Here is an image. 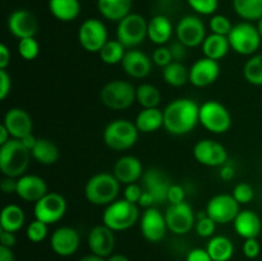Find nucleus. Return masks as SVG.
Listing matches in <instances>:
<instances>
[{
  "instance_id": "obj_1",
  "label": "nucleus",
  "mask_w": 262,
  "mask_h": 261,
  "mask_svg": "<svg viewBox=\"0 0 262 261\" xmlns=\"http://www.w3.org/2000/svg\"><path fill=\"white\" fill-rule=\"evenodd\" d=\"M163 112L164 128L173 136L188 135L200 123V105L188 97L173 100Z\"/></svg>"
},
{
  "instance_id": "obj_2",
  "label": "nucleus",
  "mask_w": 262,
  "mask_h": 261,
  "mask_svg": "<svg viewBox=\"0 0 262 261\" xmlns=\"http://www.w3.org/2000/svg\"><path fill=\"white\" fill-rule=\"evenodd\" d=\"M31 151L25 147L20 140L10 138L0 146V170L3 176L19 178L27 171L31 160Z\"/></svg>"
},
{
  "instance_id": "obj_3",
  "label": "nucleus",
  "mask_w": 262,
  "mask_h": 261,
  "mask_svg": "<svg viewBox=\"0 0 262 261\" xmlns=\"http://www.w3.org/2000/svg\"><path fill=\"white\" fill-rule=\"evenodd\" d=\"M120 192V182L113 173H96L86 182L84 197L95 206H107L117 200Z\"/></svg>"
},
{
  "instance_id": "obj_4",
  "label": "nucleus",
  "mask_w": 262,
  "mask_h": 261,
  "mask_svg": "<svg viewBox=\"0 0 262 261\" xmlns=\"http://www.w3.org/2000/svg\"><path fill=\"white\" fill-rule=\"evenodd\" d=\"M138 129L135 122L128 119H114L105 127L102 140L113 151H127L136 145L138 140Z\"/></svg>"
},
{
  "instance_id": "obj_5",
  "label": "nucleus",
  "mask_w": 262,
  "mask_h": 261,
  "mask_svg": "<svg viewBox=\"0 0 262 261\" xmlns=\"http://www.w3.org/2000/svg\"><path fill=\"white\" fill-rule=\"evenodd\" d=\"M140 219L138 205L127 200H115L105 207L102 212V224L114 232H123L132 228Z\"/></svg>"
},
{
  "instance_id": "obj_6",
  "label": "nucleus",
  "mask_w": 262,
  "mask_h": 261,
  "mask_svg": "<svg viewBox=\"0 0 262 261\" xmlns=\"http://www.w3.org/2000/svg\"><path fill=\"white\" fill-rule=\"evenodd\" d=\"M136 90L130 82L123 79H113L102 86L100 100L102 105L112 110H125L136 101Z\"/></svg>"
},
{
  "instance_id": "obj_7",
  "label": "nucleus",
  "mask_w": 262,
  "mask_h": 261,
  "mask_svg": "<svg viewBox=\"0 0 262 261\" xmlns=\"http://www.w3.org/2000/svg\"><path fill=\"white\" fill-rule=\"evenodd\" d=\"M230 49L243 56H252L257 53L261 45V36L257 27L252 22H243L233 25L232 31L228 35Z\"/></svg>"
},
{
  "instance_id": "obj_8",
  "label": "nucleus",
  "mask_w": 262,
  "mask_h": 261,
  "mask_svg": "<svg viewBox=\"0 0 262 261\" xmlns=\"http://www.w3.org/2000/svg\"><path fill=\"white\" fill-rule=\"evenodd\" d=\"M200 124L214 135L227 133L232 127V115L225 105L216 100H209L200 105Z\"/></svg>"
},
{
  "instance_id": "obj_9",
  "label": "nucleus",
  "mask_w": 262,
  "mask_h": 261,
  "mask_svg": "<svg viewBox=\"0 0 262 261\" xmlns=\"http://www.w3.org/2000/svg\"><path fill=\"white\" fill-rule=\"evenodd\" d=\"M148 22L138 13H129L127 17L118 22L117 40L125 49H135L147 38Z\"/></svg>"
},
{
  "instance_id": "obj_10",
  "label": "nucleus",
  "mask_w": 262,
  "mask_h": 261,
  "mask_svg": "<svg viewBox=\"0 0 262 261\" xmlns=\"http://www.w3.org/2000/svg\"><path fill=\"white\" fill-rule=\"evenodd\" d=\"M78 42L87 53H96L109 41L107 28L102 20L97 18H89L83 20L78 28Z\"/></svg>"
},
{
  "instance_id": "obj_11",
  "label": "nucleus",
  "mask_w": 262,
  "mask_h": 261,
  "mask_svg": "<svg viewBox=\"0 0 262 261\" xmlns=\"http://www.w3.org/2000/svg\"><path fill=\"white\" fill-rule=\"evenodd\" d=\"M67 209H68V204L64 196H61L58 192H48L42 199L35 202L33 215H35V219L51 225L63 219Z\"/></svg>"
},
{
  "instance_id": "obj_12",
  "label": "nucleus",
  "mask_w": 262,
  "mask_h": 261,
  "mask_svg": "<svg viewBox=\"0 0 262 261\" xmlns=\"http://www.w3.org/2000/svg\"><path fill=\"white\" fill-rule=\"evenodd\" d=\"M177 40L181 41L188 49L201 46L206 38V26L204 20L194 14L184 15L176 26Z\"/></svg>"
},
{
  "instance_id": "obj_13",
  "label": "nucleus",
  "mask_w": 262,
  "mask_h": 261,
  "mask_svg": "<svg viewBox=\"0 0 262 261\" xmlns=\"http://www.w3.org/2000/svg\"><path fill=\"white\" fill-rule=\"evenodd\" d=\"M239 206L233 194L219 193L209 200L205 211L216 224H229L239 214Z\"/></svg>"
},
{
  "instance_id": "obj_14",
  "label": "nucleus",
  "mask_w": 262,
  "mask_h": 261,
  "mask_svg": "<svg viewBox=\"0 0 262 261\" xmlns=\"http://www.w3.org/2000/svg\"><path fill=\"white\" fill-rule=\"evenodd\" d=\"M168 229L177 235H183L191 232L196 224V214L188 202L169 205L164 212Z\"/></svg>"
},
{
  "instance_id": "obj_15",
  "label": "nucleus",
  "mask_w": 262,
  "mask_h": 261,
  "mask_svg": "<svg viewBox=\"0 0 262 261\" xmlns=\"http://www.w3.org/2000/svg\"><path fill=\"white\" fill-rule=\"evenodd\" d=\"M193 156L201 165L209 168L223 166L228 163V151L225 146L211 138L200 140L193 146Z\"/></svg>"
},
{
  "instance_id": "obj_16",
  "label": "nucleus",
  "mask_w": 262,
  "mask_h": 261,
  "mask_svg": "<svg viewBox=\"0 0 262 261\" xmlns=\"http://www.w3.org/2000/svg\"><path fill=\"white\" fill-rule=\"evenodd\" d=\"M140 229L146 241L152 243L160 242L169 230L165 215L155 206L148 207L140 217Z\"/></svg>"
},
{
  "instance_id": "obj_17",
  "label": "nucleus",
  "mask_w": 262,
  "mask_h": 261,
  "mask_svg": "<svg viewBox=\"0 0 262 261\" xmlns=\"http://www.w3.org/2000/svg\"><path fill=\"white\" fill-rule=\"evenodd\" d=\"M220 76V66L219 61L212 60V59L204 58L194 61L189 68V83L197 89H204L210 86Z\"/></svg>"
},
{
  "instance_id": "obj_18",
  "label": "nucleus",
  "mask_w": 262,
  "mask_h": 261,
  "mask_svg": "<svg viewBox=\"0 0 262 261\" xmlns=\"http://www.w3.org/2000/svg\"><path fill=\"white\" fill-rule=\"evenodd\" d=\"M114 233V230L105 224L95 225L87 235V245L91 253L104 258L109 257L115 248Z\"/></svg>"
},
{
  "instance_id": "obj_19",
  "label": "nucleus",
  "mask_w": 262,
  "mask_h": 261,
  "mask_svg": "<svg viewBox=\"0 0 262 261\" xmlns=\"http://www.w3.org/2000/svg\"><path fill=\"white\" fill-rule=\"evenodd\" d=\"M8 30L18 40L35 37L38 30V22L35 14L27 9H17L8 17Z\"/></svg>"
},
{
  "instance_id": "obj_20",
  "label": "nucleus",
  "mask_w": 262,
  "mask_h": 261,
  "mask_svg": "<svg viewBox=\"0 0 262 261\" xmlns=\"http://www.w3.org/2000/svg\"><path fill=\"white\" fill-rule=\"evenodd\" d=\"M81 237L78 230L72 227H59L51 234V250L61 257L74 255L79 248Z\"/></svg>"
},
{
  "instance_id": "obj_21",
  "label": "nucleus",
  "mask_w": 262,
  "mask_h": 261,
  "mask_svg": "<svg viewBox=\"0 0 262 261\" xmlns=\"http://www.w3.org/2000/svg\"><path fill=\"white\" fill-rule=\"evenodd\" d=\"M141 179H142L143 189L152 194L156 205L166 202L168 191L173 183L166 176L165 171L158 168H150L143 171V176Z\"/></svg>"
},
{
  "instance_id": "obj_22",
  "label": "nucleus",
  "mask_w": 262,
  "mask_h": 261,
  "mask_svg": "<svg viewBox=\"0 0 262 261\" xmlns=\"http://www.w3.org/2000/svg\"><path fill=\"white\" fill-rule=\"evenodd\" d=\"M122 69L130 78L142 79L151 73L152 59L138 49H129L123 58Z\"/></svg>"
},
{
  "instance_id": "obj_23",
  "label": "nucleus",
  "mask_w": 262,
  "mask_h": 261,
  "mask_svg": "<svg viewBox=\"0 0 262 261\" xmlns=\"http://www.w3.org/2000/svg\"><path fill=\"white\" fill-rule=\"evenodd\" d=\"M48 184L45 179L36 174H23L17 178L15 194L26 202H37L48 193Z\"/></svg>"
},
{
  "instance_id": "obj_24",
  "label": "nucleus",
  "mask_w": 262,
  "mask_h": 261,
  "mask_svg": "<svg viewBox=\"0 0 262 261\" xmlns=\"http://www.w3.org/2000/svg\"><path fill=\"white\" fill-rule=\"evenodd\" d=\"M3 124L9 130L12 138L20 140L32 133L33 122L31 115L22 107H10L4 115Z\"/></svg>"
},
{
  "instance_id": "obj_25",
  "label": "nucleus",
  "mask_w": 262,
  "mask_h": 261,
  "mask_svg": "<svg viewBox=\"0 0 262 261\" xmlns=\"http://www.w3.org/2000/svg\"><path fill=\"white\" fill-rule=\"evenodd\" d=\"M113 174L120 182V184L137 183L138 179L143 176L142 163L133 155H123L115 161L113 166Z\"/></svg>"
},
{
  "instance_id": "obj_26",
  "label": "nucleus",
  "mask_w": 262,
  "mask_h": 261,
  "mask_svg": "<svg viewBox=\"0 0 262 261\" xmlns=\"http://www.w3.org/2000/svg\"><path fill=\"white\" fill-rule=\"evenodd\" d=\"M235 233L243 240L248 238H257L262 230V222L258 214L253 210H241L239 214L233 222Z\"/></svg>"
},
{
  "instance_id": "obj_27",
  "label": "nucleus",
  "mask_w": 262,
  "mask_h": 261,
  "mask_svg": "<svg viewBox=\"0 0 262 261\" xmlns=\"http://www.w3.org/2000/svg\"><path fill=\"white\" fill-rule=\"evenodd\" d=\"M173 32V23L168 15L156 14L148 20L147 38L155 45H165L171 38Z\"/></svg>"
},
{
  "instance_id": "obj_28",
  "label": "nucleus",
  "mask_w": 262,
  "mask_h": 261,
  "mask_svg": "<svg viewBox=\"0 0 262 261\" xmlns=\"http://www.w3.org/2000/svg\"><path fill=\"white\" fill-rule=\"evenodd\" d=\"M133 0H97L99 13L107 20L119 22L132 13Z\"/></svg>"
},
{
  "instance_id": "obj_29",
  "label": "nucleus",
  "mask_w": 262,
  "mask_h": 261,
  "mask_svg": "<svg viewBox=\"0 0 262 261\" xmlns=\"http://www.w3.org/2000/svg\"><path fill=\"white\" fill-rule=\"evenodd\" d=\"M202 53L206 58L212 60L219 61L220 59L225 58L232 49H230L228 36L216 35V33H210L206 36L205 41L201 45Z\"/></svg>"
},
{
  "instance_id": "obj_30",
  "label": "nucleus",
  "mask_w": 262,
  "mask_h": 261,
  "mask_svg": "<svg viewBox=\"0 0 262 261\" xmlns=\"http://www.w3.org/2000/svg\"><path fill=\"white\" fill-rule=\"evenodd\" d=\"M135 124L140 133H154L164 127V112L159 107L142 109L135 119Z\"/></svg>"
},
{
  "instance_id": "obj_31",
  "label": "nucleus",
  "mask_w": 262,
  "mask_h": 261,
  "mask_svg": "<svg viewBox=\"0 0 262 261\" xmlns=\"http://www.w3.org/2000/svg\"><path fill=\"white\" fill-rule=\"evenodd\" d=\"M49 10L60 22H72L81 13L79 0H49Z\"/></svg>"
},
{
  "instance_id": "obj_32",
  "label": "nucleus",
  "mask_w": 262,
  "mask_h": 261,
  "mask_svg": "<svg viewBox=\"0 0 262 261\" xmlns=\"http://www.w3.org/2000/svg\"><path fill=\"white\" fill-rule=\"evenodd\" d=\"M26 215L19 205L9 204L4 206L0 214V229L15 233L25 225Z\"/></svg>"
},
{
  "instance_id": "obj_33",
  "label": "nucleus",
  "mask_w": 262,
  "mask_h": 261,
  "mask_svg": "<svg viewBox=\"0 0 262 261\" xmlns=\"http://www.w3.org/2000/svg\"><path fill=\"white\" fill-rule=\"evenodd\" d=\"M31 154H32V158L42 165H53L60 158V151L58 146L48 138H37V142Z\"/></svg>"
},
{
  "instance_id": "obj_34",
  "label": "nucleus",
  "mask_w": 262,
  "mask_h": 261,
  "mask_svg": "<svg viewBox=\"0 0 262 261\" xmlns=\"http://www.w3.org/2000/svg\"><path fill=\"white\" fill-rule=\"evenodd\" d=\"M206 250L212 261H229L234 255V245L225 235H214L210 238Z\"/></svg>"
},
{
  "instance_id": "obj_35",
  "label": "nucleus",
  "mask_w": 262,
  "mask_h": 261,
  "mask_svg": "<svg viewBox=\"0 0 262 261\" xmlns=\"http://www.w3.org/2000/svg\"><path fill=\"white\" fill-rule=\"evenodd\" d=\"M163 78L169 86L182 87L189 82V68L182 61H171L163 68Z\"/></svg>"
},
{
  "instance_id": "obj_36",
  "label": "nucleus",
  "mask_w": 262,
  "mask_h": 261,
  "mask_svg": "<svg viewBox=\"0 0 262 261\" xmlns=\"http://www.w3.org/2000/svg\"><path fill=\"white\" fill-rule=\"evenodd\" d=\"M233 9L246 22H257L262 17V0H233Z\"/></svg>"
},
{
  "instance_id": "obj_37",
  "label": "nucleus",
  "mask_w": 262,
  "mask_h": 261,
  "mask_svg": "<svg viewBox=\"0 0 262 261\" xmlns=\"http://www.w3.org/2000/svg\"><path fill=\"white\" fill-rule=\"evenodd\" d=\"M136 101L142 106V109L158 107L161 101V94L154 84L142 83L136 90Z\"/></svg>"
},
{
  "instance_id": "obj_38",
  "label": "nucleus",
  "mask_w": 262,
  "mask_h": 261,
  "mask_svg": "<svg viewBox=\"0 0 262 261\" xmlns=\"http://www.w3.org/2000/svg\"><path fill=\"white\" fill-rule=\"evenodd\" d=\"M125 53L127 50L120 41L109 40L99 51V56L102 63L107 64V66H115V64L122 63Z\"/></svg>"
},
{
  "instance_id": "obj_39",
  "label": "nucleus",
  "mask_w": 262,
  "mask_h": 261,
  "mask_svg": "<svg viewBox=\"0 0 262 261\" xmlns=\"http://www.w3.org/2000/svg\"><path fill=\"white\" fill-rule=\"evenodd\" d=\"M243 77L253 86H262V54L250 56L243 66Z\"/></svg>"
},
{
  "instance_id": "obj_40",
  "label": "nucleus",
  "mask_w": 262,
  "mask_h": 261,
  "mask_svg": "<svg viewBox=\"0 0 262 261\" xmlns=\"http://www.w3.org/2000/svg\"><path fill=\"white\" fill-rule=\"evenodd\" d=\"M18 53L25 60H35L40 54V45L35 37L20 38L18 41Z\"/></svg>"
},
{
  "instance_id": "obj_41",
  "label": "nucleus",
  "mask_w": 262,
  "mask_h": 261,
  "mask_svg": "<svg viewBox=\"0 0 262 261\" xmlns=\"http://www.w3.org/2000/svg\"><path fill=\"white\" fill-rule=\"evenodd\" d=\"M49 233V225L46 223H42L41 220H32L30 224L27 225V229H26V235H27V240L31 241L33 243H40L48 237Z\"/></svg>"
},
{
  "instance_id": "obj_42",
  "label": "nucleus",
  "mask_w": 262,
  "mask_h": 261,
  "mask_svg": "<svg viewBox=\"0 0 262 261\" xmlns=\"http://www.w3.org/2000/svg\"><path fill=\"white\" fill-rule=\"evenodd\" d=\"M209 28L211 33H216V35L228 36L232 31L233 25L228 17L223 14H214L211 15L209 20Z\"/></svg>"
},
{
  "instance_id": "obj_43",
  "label": "nucleus",
  "mask_w": 262,
  "mask_h": 261,
  "mask_svg": "<svg viewBox=\"0 0 262 261\" xmlns=\"http://www.w3.org/2000/svg\"><path fill=\"white\" fill-rule=\"evenodd\" d=\"M232 194L237 200L238 204L247 205L250 202H252L253 199H255V189H253V187L250 183L241 182V183L235 184Z\"/></svg>"
},
{
  "instance_id": "obj_44",
  "label": "nucleus",
  "mask_w": 262,
  "mask_h": 261,
  "mask_svg": "<svg viewBox=\"0 0 262 261\" xmlns=\"http://www.w3.org/2000/svg\"><path fill=\"white\" fill-rule=\"evenodd\" d=\"M187 3L200 15H214L219 7V0H187Z\"/></svg>"
},
{
  "instance_id": "obj_45",
  "label": "nucleus",
  "mask_w": 262,
  "mask_h": 261,
  "mask_svg": "<svg viewBox=\"0 0 262 261\" xmlns=\"http://www.w3.org/2000/svg\"><path fill=\"white\" fill-rule=\"evenodd\" d=\"M194 229L196 233L202 238H211L214 237L215 229H216V223L206 215L204 217L196 219V224H194Z\"/></svg>"
},
{
  "instance_id": "obj_46",
  "label": "nucleus",
  "mask_w": 262,
  "mask_h": 261,
  "mask_svg": "<svg viewBox=\"0 0 262 261\" xmlns=\"http://www.w3.org/2000/svg\"><path fill=\"white\" fill-rule=\"evenodd\" d=\"M151 59H152V63L155 64V66L160 67V68H165L168 64H170L171 61H173L170 49H169V46L164 45L158 46V48L154 50Z\"/></svg>"
},
{
  "instance_id": "obj_47",
  "label": "nucleus",
  "mask_w": 262,
  "mask_h": 261,
  "mask_svg": "<svg viewBox=\"0 0 262 261\" xmlns=\"http://www.w3.org/2000/svg\"><path fill=\"white\" fill-rule=\"evenodd\" d=\"M242 252L250 260L258 257V255L261 252V245L257 241V238H248V240H245L242 246Z\"/></svg>"
},
{
  "instance_id": "obj_48",
  "label": "nucleus",
  "mask_w": 262,
  "mask_h": 261,
  "mask_svg": "<svg viewBox=\"0 0 262 261\" xmlns=\"http://www.w3.org/2000/svg\"><path fill=\"white\" fill-rule=\"evenodd\" d=\"M143 191H145V189H142V187H141L140 184L137 183L127 184V186L124 187V191H123V199L132 202V204L138 205V201H140Z\"/></svg>"
},
{
  "instance_id": "obj_49",
  "label": "nucleus",
  "mask_w": 262,
  "mask_h": 261,
  "mask_svg": "<svg viewBox=\"0 0 262 261\" xmlns=\"http://www.w3.org/2000/svg\"><path fill=\"white\" fill-rule=\"evenodd\" d=\"M169 205L181 204V202L186 201V191L181 184L173 183L168 191V200Z\"/></svg>"
},
{
  "instance_id": "obj_50",
  "label": "nucleus",
  "mask_w": 262,
  "mask_h": 261,
  "mask_svg": "<svg viewBox=\"0 0 262 261\" xmlns=\"http://www.w3.org/2000/svg\"><path fill=\"white\" fill-rule=\"evenodd\" d=\"M170 49L171 56H173V61H182L183 63L184 59L187 58V54H188V48L186 45L181 42V41H174L169 46Z\"/></svg>"
},
{
  "instance_id": "obj_51",
  "label": "nucleus",
  "mask_w": 262,
  "mask_h": 261,
  "mask_svg": "<svg viewBox=\"0 0 262 261\" xmlns=\"http://www.w3.org/2000/svg\"><path fill=\"white\" fill-rule=\"evenodd\" d=\"M12 90V78L7 69H0V100H5Z\"/></svg>"
},
{
  "instance_id": "obj_52",
  "label": "nucleus",
  "mask_w": 262,
  "mask_h": 261,
  "mask_svg": "<svg viewBox=\"0 0 262 261\" xmlns=\"http://www.w3.org/2000/svg\"><path fill=\"white\" fill-rule=\"evenodd\" d=\"M186 261H212L206 248H193L187 253Z\"/></svg>"
},
{
  "instance_id": "obj_53",
  "label": "nucleus",
  "mask_w": 262,
  "mask_h": 261,
  "mask_svg": "<svg viewBox=\"0 0 262 261\" xmlns=\"http://www.w3.org/2000/svg\"><path fill=\"white\" fill-rule=\"evenodd\" d=\"M0 188L4 193H15V191H17V178L4 177L0 182Z\"/></svg>"
},
{
  "instance_id": "obj_54",
  "label": "nucleus",
  "mask_w": 262,
  "mask_h": 261,
  "mask_svg": "<svg viewBox=\"0 0 262 261\" xmlns=\"http://www.w3.org/2000/svg\"><path fill=\"white\" fill-rule=\"evenodd\" d=\"M15 242H17L15 233L0 229V246H5V247L12 248L13 246L15 245Z\"/></svg>"
},
{
  "instance_id": "obj_55",
  "label": "nucleus",
  "mask_w": 262,
  "mask_h": 261,
  "mask_svg": "<svg viewBox=\"0 0 262 261\" xmlns=\"http://www.w3.org/2000/svg\"><path fill=\"white\" fill-rule=\"evenodd\" d=\"M10 58H12V54H10L9 48L5 44H2L0 45V69L8 68L10 64Z\"/></svg>"
},
{
  "instance_id": "obj_56",
  "label": "nucleus",
  "mask_w": 262,
  "mask_h": 261,
  "mask_svg": "<svg viewBox=\"0 0 262 261\" xmlns=\"http://www.w3.org/2000/svg\"><path fill=\"white\" fill-rule=\"evenodd\" d=\"M219 176L223 181H232L235 176V169L234 166L230 165V164H224L223 166H220V171H219Z\"/></svg>"
},
{
  "instance_id": "obj_57",
  "label": "nucleus",
  "mask_w": 262,
  "mask_h": 261,
  "mask_svg": "<svg viewBox=\"0 0 262 261\" xmlns=\"http://www.w3.org/2000/svg\"><path fill=\"white\" fill-rule=\"evenodd\" d=\"M154 205H156V202H155V199L152 197V194L147 191H143L142 196H141L140 201H138V206L148 209V207H152Z\"/></svg>"
},
{
  "instance_id": "obj_58",
  "label": "nucleus",
  "mask_w": 262,
  "mask_h": 261,
  "mask_svg": "<svg viewBox=\"0 0 262 261\" xmlns=\"http://www.w3.org/2000/svg\"><path fill=\"white\" fill-rule=\"evenodd\" d=\"M0 261H14V253L12 248L0 246Z\"/></svg>"
},
{
  "instance_id": "obj_59",
  "label": "nucleus",
  "mask_w": 262,
  "mask_h": 261,
  "mask_svg": "<svg viewBox=\"0 0 262 261\" xmlns=\"http://www.w3.org/2000/svg\"><path fill=\"white\" fill-rule=\"evenodd\" d=\"M20 142L25 145L26 148H28L30 151H32V148L35 147L36 142H37V137H35L33 136V133H30V135L25 136L23 138H20Z\"/></svg>"
},
{
  "instance_id": "obj_60",
  "label": "nucleus",
  "mask_w": 262,
  "mask_h": 261,
  "mask_svg": "<svg viewBox=\"0 0 262 261\" xmlns=\"http://www.w3.org/2000/svg\"><path fill=\"white\" fill-rule=\"evenodd\" d=\"M10 138H12V136H10L9 130L5 128L4 124L0 125V146L4 145V143H7Z\"/></svg>"
},
{
  "instance_id": "obj_61",
  "label": "nucleus",
  "mask_w": 262,
  "mask_h": 261,
  "mask_svg": "<svg viewBox=\"0 0 262 261\" xmlns=\"http://www.w3.org/2000/svg\"><path fill=\"white\" fill-rule=\"evenodd\" d=\"M105 261H129L125 255H122V253H112L109 257L105 258Z\"/></svg>"
},
{
  "instance_id": "obj_62",
  "label": "nucleus",
  "mask_w": 262,
  "mask_h": 261,
  "mask_svg": "<svg viewBox=\"0 0 262 261\" xmlns=\"http://www.w3.org/2000/svg\"><path fill=\"white\" fill-rule=\"evenodd\" d=\"M79 261H105L104 257H100V256L94 255V253H90V255L83 256Z\"/></svg>"
},
{
  "instance_id": "obj_63",
  "label": "nucleus",
  "mask_w": 262,
  "mask_h": 261,
  "mask_svg": "<svg viewBox=\"0 0 262 261\" xmlns=\"http://www.w3.org/2000/svg\"><path fill=\"white\" fill-rule=\"evenodd\" d=\"M256 27H257L258 33H260V36H261V38H262V17L257 20V25H256Z\"/></svg>"
}]
</instances>
